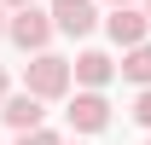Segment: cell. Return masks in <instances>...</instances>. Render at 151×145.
Wrapping results in <instances>:
<instances>
[{"instance_id": "cell-6", "label": "cell", "mask_w": 151, "mask_h": 145, "mask_svg": "<svg viewBox=\"0 0 151 145\" xmlns=\"http://www.w3.org/2000/svg\"><path fill=\"white\" fill-rule=\"evenodd\" d=\"M0 116H6V128H18V134H35L47 110H41L35 93H18V99H6V110H0Z\"/></svg>"}, {"instance_id": "cell-1", "label": "cell", "mask_w": 151, "mask_h": 145, "mask_svg": "<svg viewBox=\"0 0 151 145\" xmlns=\"http://www.w3.org/2000/svg\"><path fill=\"white\" fill-rule=\"evenodd\" d=\"M23 93H35V99H64L70 93V64L52 52H35V64L23 70Z\"/></svg>"}, {"instance_id": "cell-5", "label": "cell", "mask_w": 151, "mask_h": 145, "mask_svg": "<svg viewBox=\"0 0 151 145\" xmlns=\"http://www.w3.org/2000/svg\"><path fill=\"white\" fill-rule=\"evenodd\" d=\"M105 122H111L105 93H76V105H70V128H81V134H99Z\"/></svg>"}, {"instance_id": "cell-9", "label": "cell", "mask_w": 151, "mask_h": 145, "mask_svg": "<svg viewBox=\"0 0 151 145\" xmlns=\"http://www.w3.org/2000/svg\"><path fill=\"white\" fill-rule=\"evenodd\" d=\"M18 145H64V139H58L52 128H35V134H23V139H18Z\"/></svg>"}, {"instance_id": "cell-12", "label": "cell", "mask_w": 151, "mask_h": 145, "mask_svg": "<svg viewBox=\"0 0 151 145\" xmlns=\"http://www.w3.org/2000/svg\"><path fill=\"white\" fill-rule=\"evenodd\" d=\"M6 29H12V18H6V6H0V35H6Z\"/></svg>"}, {"instance_id": "cell-15", "label": "cell", "mask_w": 151, "mask_h": 145, "mask_svg": "<svg viewBox=\"0 0 151 145\" xmlns=\"http://www.w3.org/2000/svg\"><path fill=\"white\" fill-rule=\"evenodd\" d=\"M145 18H151V0H145Z\"/></svg>"}, {"instance_id": "cell-3", "label": "cell", "mask_w": 151, "mask_h": 145, "mask_svg": "<svg viewBox=\"0 0 151 145\" xmlns=\"http://www.w3.org/2000/svg\"><path fill=\"white\" fill-rule=\"evenodd\" d=\"M105 29H111V41H116V47H145L151 18H145V12H134V6H116L111 18H105Z\"/></svg>"}, {"instance_id": "cell-11", "label": "cell", "mask_w": 151, "mask_h": 145, "mask_svg": "<svg viewBox=\"0 0 151 145\" xmlns=\"http://www.w3.org/2000/svg\"><path fill=\"white\" fill-rule=\"evenodd\" d=\"M0 6H18V12H23V6H35V0H0Z\"/></svg>"}, {"instance_id": "cell-13", "label": "cell", "mask_w": 151, "mask_h": 145, "mask_svg": "<svg viewBox=\"0 0 151 145\" xmlns=\"http://www.w3.org/2000/svg\"><path fill=\"white\" fill-rule=\"evenodd\" d=\"M0 99H6V70H0Z\"/></svg>"}, {"instance_id": "cell-14", "label": "cell", "mask_w": 151, "mask_h": 145, "mask_svg": "<svg viewBox=\"0 0 151 145\" xmlns=\"http://www.w3.org/2000/svg\"><path fill=\"white\" fill-rule=\"evenodd\" d=\"M116 6H134V0H111V12H116Z\"/></svg>"}, {"instance_id": "cell-8", "label": "cell", "mask_w": 151, "mask_h": 145, "mask_svg": "<svg viewBox=\"0 0 151 145\" xmlns=\"http://www.w3.org/2000/svg\"><path fill=\"white\" fill-rule=\"evenodd\" d=\"M122 75H128V81H139V87H151V41H145V47H128Z\"/></svg>"}, {"instance_id": "cell-10", "label": "cell", "mask_w": 151, "mask_h": 145, "mask_svg": "<svg viewBox=\"0 0 151 145\" xmlns=\"http://www.w3.org/2000/svg\"><path fill=\"white\" fill-rule=\"evenodd\" d=\"M134 116H139V122H145V128H151V87H145V93H139V99H134Z\"/></svg>"}, {"instance_id": "cell-4", "label": "cell", "mask_w": 151, "mask_h": 145, "mask_svg": "<svg viewBox=\"0 0 151 145\" xmlns=\"http://www.w3.org/2000/svg\"><path fill=\"white\" fill-rule=\"evenodd\" d=\"M52 23L64 35H87L99 23V12H93V0H52Z\"/></svg>"}, {"instance_id": "cell-7", "label": "cell", "mask_w": 151, "mask_h": 145, "mask_svg": "<svg viewBox=\"0 0 151 145\" xmlns=\"http://www.w3.org/2000/svg\"><path fill=\"white\" fill-rule=\"evenodd\" d=\"M111 75H116V64L105 52H81V58H76V81H87V87H105Z\"/></svg>"}, {"instance_id": "cell-2", "label": "cell", "mask_w": 151, "mask_h": 145, "mask_svg": "<svg viewBox=\"0 0 151 145\" xmlns=\"http://www.w3.org/2000/svg\"><path fill=\"white\" fill-rule=\"evenodd\" d=\"M52 29H58V23H52V12H35V6H23L18 18H12V29H6V35L18 41L23 52H41V47L52 41Z\"/></svg>"}]
</instances>
